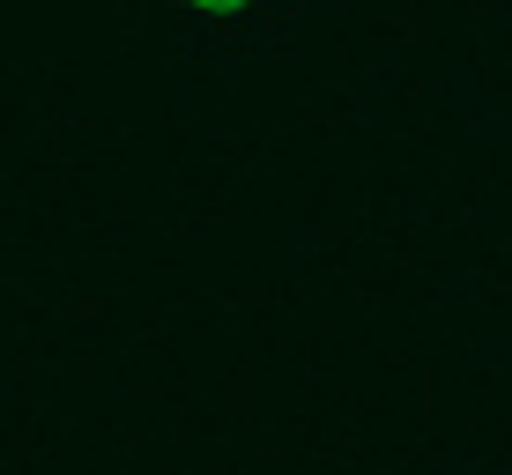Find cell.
Returning a JSON list of instances; mask_svg holds the SVG:
<instances>
[{
    "label": "cell",
    "instance_id": "obj_1",
    "mask_svg": "<svg viewBox=\"0 0 512 475\" xmlns=\"http://www.w3.org/2000/svg\"><path fill=\"white\" fill-rule=\"evenodd\" d=\"M186 8H208V15H238V8H253V0H186Z\"/></svg>",
    "mask_w": 512,
    "mask_h": 475
}]
</instances>
